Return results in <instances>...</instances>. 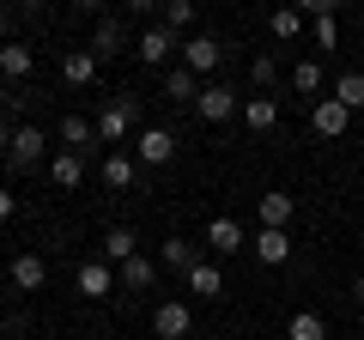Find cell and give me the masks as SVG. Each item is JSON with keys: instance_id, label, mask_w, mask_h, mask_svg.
<instances>
[{"instance_id": "cell-20", "label": "cell", "mask_w": 364, "mask_h": 340, "mask_svg": "<svg viewBox=\"0 0 364 340\" xmlns=\"http://www.w3.org/2000/svg\"><path fill=\"white\" fill-rule=\"evenodd\" d=\"M49 176H55V188H79L85 158H79V152H55V158H49Z\"/></svg>"}, {"instance_id": "cell-37", "label": "cell", "mask_w": 364, "mask_h": 340, "mask_svg": "<svg viewBox=\"0 0 364 340\" xmlns=\"http://www.w3.org/2000/svg\"><path fill=\"white\" fill-rule=\"evenodd\" d=\"M358 201H364V183H358Z\"/></svg>"}, {"instance_id": "cell-2", "label": "cell", "mask_w": 364, "mask_h": 340, "mask_svg": "<svg viewBox=\"0 0 364 340\" xmlns=\"http://www.w3.org/2000/svg\"><path fill=\"white\" fill-rule=\"evenodd\" d=\"M176 158V134L170 128H140L134 134V164H170Z\"/></svg>"}, {"instance_id": "cell-29", "label": "cell", "mask_w": 364, "mask_h": 340, "mask_svg": "<svg viewBox=\"0 0 364 340\" xmlns=\"http://www.w3.org/2000/svg\"><path fill=\"white\" fill-rule=\"evenodd\" d=\"M267 25H273V37H279V43H291V37L304 31V13H298V6H279V13H273Z\"/></svg>"}, {"instance_id": "cell-13", "label": "cell", "mask_w": 364, "mask_h": 340, "mask_svg": "<svg viewBox=\"0 0 364 340\" xmlns=\"http://www.w3.org/2000/svg\"><path fill=\"white\" fill-rule=\"evenodd\" d=\"M243 122L249 134H273L279 128V97H243Z\"/></svg>"}, {"instance_id": "cell-30", "label": "cell", "mask_w": 364, "mask_h": 340, "mask_svg": "<svg viewBox=\"0 0 364 340\" xmlns=\"http://www.w3.org/2000/svg\"><path fill=\"white\" fill-rule=\"evenodd\" d=\"M291 85H298L304 97H310V92H322V67H316V61H298V67H291Z\"/></svg>"}, {"instance_id": "cell-6", "label": "cell", "mask_w": 364, "mask_h": 340, "mask_svg": "<svg viewBox=\"0 0 364 340\" xmlns=\"http://www.w3.org/2000/svg\"><path fill=\"white\" fill-rule=\"evenodd\" d=\"M176 49H182V43L170 37L164 25H146V31H140V43H134V55H140L146 67H164V61H170V55H176Z\"/></svg>"}, {"instance_id": "cell-28", "label": "cell", "mask_w": 364, "mask_h": 340, "mask_svg": "<svg viewBox=\"0 0 364 340\" xmlns=\"http://www.w3.org/2000/svg\"><path fill=\"white\" fill-rule=\"evenodd\" d=\"M158 25H164L170 37H176V31H188V25H195V6H188V0H164V18H158Z\"/></svg>"}, {"instance_id": "cell-5", "label": "cell", "mask_w": 364, "mask_h": 340, "mask_svg": "<svg viewBox=\"0 0 364 340\" xmlns=\"http://www.w3.org/2000/svg\"><path fill=\"white\" fill-rule=\"evenodd\" d=\"M291 213H298V201H291L286 188H267V195L255 201V219H261V231H286V225H291Z\"/></svg>"}, {"instance_id": "cell-14", "label": "cell", "mask_w": 364, "mask_h": 340, "mask_svg": "<svg viewBox=\"0 0 364 340\" xmlns=\"http://www.w3.org/2000/svg\"><path fill=\"white\" fill-rule=\"evenodd\" d=\"M61 79L67 85H91V79H97V55L91 49H67L61 55Z\"/></svg>"}, {"instance_id": "cell-33", "label": "cell", "mask_w": 364, "mask_h": 340, "mask_svg": "<svg viewBox=\"0 0 364 340\" xmlns=\"http://www.w3.org/2000/svg\"><path fill=\"white\" fill-rule=\"evenodd\" d=\"M13 207H18V201H13V188H0V225L13 219Z\"/></svg>"}, {"instance_id": "cell-19", "label": "cell", "mask_w": 364, "mask_h": 340, "mask_svg": "<svg viewBox=\"0 0 364 340\" xmlns=\"http://www.w3.org/2000/svg\"><path fill=\"white\" fill-rule=\"evenodd\" d=\"M255 255H261L267 267H279V262L291 255V231H255Z\"/></svg>"}, {"instance_id": "cell-38", "label": "cell", "mask_w": 364, "mask_h": 340, "mask_svg": "<svg viewBox=\"0 0 364 340\" xmlns=\"http://www.w3.org/2000/svg\"><path fill=\"white\" fill-rule=\"evenodd\" d=\"M279 340H286V334H279Z\"/></svg>"}, {"instance_id": "cell-12", "label": "cell", "mask_w": 364, "mask_h": 340, "mask_svg": "<svg viewBox=\"0 0 364 340\" xmlns=\"http://www.w3.org/2000/svg\"><path fill=\"white\" fill-rule=\"evenodd\" d=\"M134 255H140V237H134L128 225H109V231H104V262L109 267H128Z\"/></svg>"}, {"instance_id": "cell-26", "label": "cell", "mask_w": 364, "mask_h": 340, "mask_svg": "<svg viewBox=\"0 0 364 340\" xmlns=\"http://www.w3.org/2000/svg\"><path fill=\"white\" fill-rule=\"evenodd\" d=\"M322 334H328V322H322L316 310H298V316L286 322V340H322Z\"/></svg>"}, {"instance_id": "cell-4", "label": "cell", "mask_w": 364, "mask_h": 340, "mask_svg": "<svg viewBox=\"0 0 364 340\" xmlns=\"http://www.w3.org/2000/svg\"><path fill=\"white\" fill-rule=\"evenodd\" d=\"M73 286H79V298H109V292H116L122 280H116V267H109L104 255H91V262L79 267V280H73Z\"/></svg>"}, {"instance_id": "cell-35", "label": "cell", "mask_w": 364, "mask_h": 340, "mask_svg": "<svg viewBox=\"0 0 364 340\" xmlns=\"http://www.w3.org/2000/svg\"><path fill=\"white\" fill-rule=\"evenodd\" d=\"M352 304H358V310H364V280H352Z\"/></svg>"}, {"instance_id": "cell-21", "label": "cell", "mask_w": 364, "mask_h": 340, "mask_svg": "<svg viewBox=\"0 0 364 340\" xmlns=\"http://www.w3.org/2000/svg\"><path fill=\"white\" fill-rule=\"evenodd\" d=\"M182 280H188V292H200V298H219V292H225V274H219L213 262H195Z\"/></svg>"}, {"instance_id": "cell-15", "label": "cell", "mask_w": 364, "mask_h": 340, "mask_svg": "<svg viewBox=\"0 0 364 340\" xmlns=\"http://www.w3.org/2000/svg\"><path fill=\"white\" fill-rule=\"evenodd\" d=\"M207 243L219 249V255H237V249L249 243V231H243L237 219H213V225H207Z\"/></svg>"}, {"instance_id": "cell-7", "label": "cell", "mask_w": 364, "mask_h": 340, "mask_svg": "<svg viewBox=\"0 0 364 340\" xmlns=\"http://www.w3.org/2000/svg\"><path fill=\"white\" fill-rule=\"evenodd\" d=\"M43 152H49V134L43 128H13V170H31V164H43Z\"/></svg>"}, {"instance_id": "cell-17", "label": "cell", "mask_w": 364, "mask_h": 340, "mask_svg": "<svg viewBox=\"0 0 364 340\" xmlns=\"http://www.w3.org/2000/svg\"><path fill=\"white\" fill-rule=\"evenodd\" d=\"M43 280H49V262L43 255H13V286L18 292H37Z\"/></svg>"}, {"instance_id": "cell-1", "label": "cell", "mask_w": 364, "mask_h": 340, "mask_svg": "<svg viewBox=\"0 0 364 340\" xmlns=\"http://www.w3.org/2000/svg\"><path fill=\"white\" fill-rule=\"evenodd\" d=\"M195 116H200V122H231V116H243V97H237L231 85H200Z\"/></svg>"}, {"instance_id": "cell-22", "label": "cell", "mask_w": 364, "mask_h": 340, "mask_svg": "<svg viewBox=\"0 0 364 340\" xmlns=\"http://www.w3.org/2000/svg\"><path fill=\"white\" fill-rule=\"evenodd\" d=\"M200 85H207V79H195L188 67H170V73H164V92L176 97V104H195V97H200Z\"/></svg>"}, {"instance_id": "cell-25", "label": "cell", "mask_w": 364, "mask_h": 340, "mask_svg": "<svg viewBox=\"0 0 364 340\" xmlns=\"http://www.w3.org/2000/svg\"><path fill=\"white\" fill-rule=\"evenodd\" d=\"M158 255H164V267H176V274H188V267L200 262V255H195V243H188V237H170V243L158 249Z\"/></svg>"}, {"instance_id": "cell-18", "label": "cell", "mask_w": 364, "mask_h": 340, "mask_svg": "<svg viewBox=\"0 0 364 340\" xmlns=\"http://www.w3.org/2000/svg\"><path fill=\"white\" fill-rule=\"evenodd\" d=\"M31 61H37V55H31L25 43H0V79H6V85H13V79H25Z\"/></svg>"}, {"instance_id": "cell-27", "label": "cell", "mask_w": 364, "mask_h": 340, "mask_svg": "<svg viewBox=\"0 0 364 340\" xmlns=\"http://www.w3.org/2000/svg\"><path fill=\"white\" fill-rule=\"evenodd\" d=\"M334 97H340L346 110H364V73H340V79H334Z\"/></svg>"}, {"instance_id": "cell-36", "label": "cell", "mask_w": 364, "mask_h": 340, "mask_svg": "<svg viewBox=\"0 0 364 340\" xmlns=\"http://www.w3.org/2000/svg\"><path fill=\"white\" fill-rule=\"evenodd\" d=\"M6 25H13V6H0V31H6Z\"/></svg>"}, {"instance_id": "cell-32", "label": "cell", "mask_w": 364, "mask_h": 340, "mask_svg": "<svg viewBox=\"0 0 364 340\" xmlns=\"http://www.w3.org/2000/svg\"><path fill=\"white\" fill-rule=\"evenodd\" d=\"M334 43H340V25L334 18H316V49H334Z\"/></svg>"}, {"instance_id": "cell-10", "label": "cell", "mask_w": 364, "mask_h": 340, "mask_svg": "<svg viewBox=\"0 0 364 340\" xmlns=\"http://www.w3.org/2000/svg\"><path fill=\"white\" fill-rule=\"evenodd\" d=\"M116 49H128V25H122L116 13H104V18H97V31H91V55H97V61H109Z\"/></svg>"}, {"instance_id": "cell-3", "label": "cell", "mask_w": 364, "mask_h": 340, "mask_svg": "<svg viewBox=\"0 0 364 340\" xmlns=\"http://www.w3.org/2000/svg\"><path fill=\"white\" fill-rule=\"evenodd\" d=\"M128 134H134V97H116V104L97 116V140H104V146H122Z\"/></svg>"}, {"instance_id": "cell-9", "label": "cell", "mask_w": 364, "mask_h": 340, "mask_svg": "<svg viewBox=\"0 0 364 340\" xmlns=\"http://www.w3.org/2000/svg\"><path fill=\"white\" fill-rule=\"evenodd\" d=\"M346 122H352V110L340 104V97H322V104L310 110V128L322 134V140H340V134H346Z\"/></svg>"}, {"instance_id": "cell-23", "label": "cell", "mask_w": 364, "mask_h": 340, "mask_svg": "<svg viewBox=\"0 0 364 340\" xmlns=\"http://www.w3.org/2000/svg\"><path fill=\"white\" fill-rule=\"evenodd\" d=\"M134 170H140V164H134L128 152H109V158H104V188H128Z\"/></svg>"}, {"instance_id": "cell-34", "label": "cell", "mask_w": 364, "mask_h": 340, "mask_svg": "<svg viewBox=\"0 0 364 340\" xmlns=\"http://www.w3.org/2000/svg\"><path fill=\"white\" fill-rule=\"evenodd\" d=\"M0 152H13V122L0 116Z\"/></svg>"}, {"instance_id": "cell-8", "label": "cell", "mask_w": 364, "mask_h": 340, "mask_svg": "<svg viewBox=\"0 0 364 340\" xmlns=\"http://www.w3.org/2000/svg\"><path fill=\"white\" fill-rule=\"evenodd\" d=\"M219 37H188V43H182V67H188V73H195V79H207L213 73V67H219Z\"/></svg>"}, {"instance_id": "cell-31", "label": "cell", "mask_w": 364, "mask_h": 340, "mask_svg": "<svg viewBox=\"0 0 364 340\" xmlns=\"http://www.w3.org/2000/svg\"><path fill=\"white\" fill-rule=\"evenodd\" d=\"M249 79H255L261 92H267L273 79H279V67H273V55H255V61H249Z\"/></svg>"}, {"instance_id": "cell-11", "label": "cell", "mask_w": 364, "mask_h": 340, "mask_svg": "<svg viewBox=\"0 0 364 340\" xmlns=\"http://www.w3.org/2000/svg\"><path fill=\"white\" fill-rule=\"evenodd\" d=\"M152 334H158V340H182V334H188V304L164 298V304L152 310Z\"/></svg>"}, {"instance_id": "cell-24", "label": "cell", "mask_w": 364, "mask_h": 340, "mask_svg": "<svg viewBox=\"0 0 364 340\" xmlns=\"http://www.w3.org/2000/svg\"><path fill=\"white\" fill-rule=\"evenodd\" d=\"M116 280H122V286H128V292H146V286H152V280H158V267L146 262V255H134L128 267H116Z\"/></svg>"}, {"instance_id": "cell-16", "label": "cell", "mask_w": 364, "mask_h": 340, "mask_svg": "<svg viewBox=\"0 0 364 340\" xmlns=\"http://www.w3.org/2000/svg\"><path fill=\"white\" fill-rule=\"evenodd\" d=\"M91 140H97V122H85V116H61V152H85Z\"/></svg>"}]
</instances>
